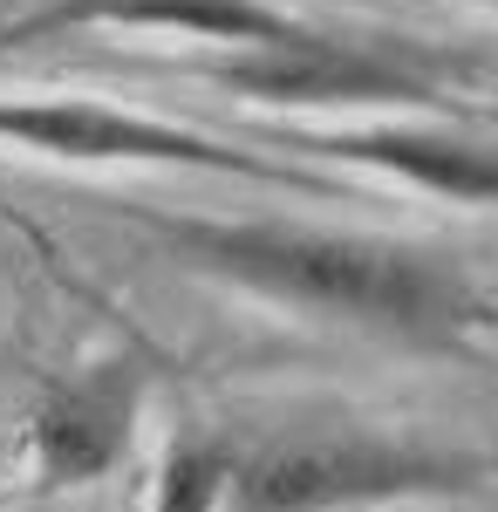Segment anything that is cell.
<instances>
[{"label":"cell","instance_id":"6da1fadb","mask_svg":"<svg viewBox=\"0 0 498 512\" xmlns=\"http://www.w3.org/2000/svg\"><path fill=\"white\" fill-rule=\"evenodd\" d=\"M157 239L198 274L403 342H458L485 315L458 267L383 239L301 233V226H198V219H157Z\"/></svg>","mask_w":498,"mask_h":512},{"label":"cell","instance_id":"7a4b0ae2","mask_svg":"<svg viewBox=\"0 0 498 512\" xmlns=\"http://www.w3.org/2000/svg\"><path fill=\"white\" fill-rule=\"evenodd\" d=\"M485 465L437 458L396 437L369 431H321L280 437L260 458L232 465L226 512H362L389 499H430V492H471Z\"/></svg>","mask_w":498,"mask_h":512},{"label":"cell","instance_id":"3957f363","mask_svg":"<svg viewBox=\"0 0 498 512\" xmlns=\"http://www.w3.org/2000/svg\"><path fill=\"white\" fill-rule=\"evenodd\" d=\"M0 137L14 144H35L48 158H144V164H205V171H239V178H287L307 185L301 171H273V164L246 158V151H219L192 130H171V123H144L103 110V103H0Z\"/></svg>","mask_w":498,"mask_h":512},{"label":"cell","instance_id":"277c9868","mask_svg":"<svg viewBox=\"0 0 498 512\" xmlns=\"http://www.w3.org/2000/svg\"><path fill=\"white\" fill-rule=\"evenodd\" d=\"M212 76L232 82V89H253V96H267V103H369V96H403V103H417V96H430L423 76L396 69V62L369 55V48L321 41V35L212 62Z\"/></svg>","mask_w":498,"mask_h":512},{"label":"cell","instance_id":"5b68a950","mask_svg":"<svg viewBox=\"0 0 498 512\" xmlns=\"http://www.w3.org/2000/svg\"><path fill=\"white\" fill-rule=\"evenodd\" d=\"M130 417H137V369L130 362H103L76 383H62L41 403V424H35V451L48 485L103 478L130 444Z\"/></svg>","mask_w":498,"mask_h":512},{"label":"cell","instance_id":"8992f818","mask_svg":"<svg viewBox=\"0 0 498 512\" xmlns=\"http://www.w3.org/2000/svg\"><path fill=\"white\" fill-rule=\"evenodd\" d=\"M82 21H157V28H192V35H226V41H260V48H287L307 28L287 14H273L260 0H62L55 14H41L21 35H48V28H82Z\"/></svg>","mask_w":498,"mask_h":512},{"label":"cell","instance_id":"52a82bcc","mask_svg":"<svg viewBox=\"0 0 498 512\" xmlns=\"http://www.w3.org/2000/svg\"><path fill=\"white\" fill-rule=\"evenodd\" d=\"M321 151L355 164H389L403 178H417L430 192L471 198V205H498V151L471 144V137H423V130H362V137H328Z\"/></svg>","mask_w":498,"mask_h":512},{"label":"cell","instance_id":"ba28073f","mask_svg":"<svg viewBox=\"0 0 498 512\" xmlns=\"http://www.w3.org/2000/svg\"><path fill=\"white\" fill-rule=\"evenodd\" d=\"M232 485V451L226 444H178L164 458V485H157V512H219Z\"/></svg>","mask_w":498,"mask_h":512},{"label":"cell","instance_id":"9c48e42d","mask_svg":"<svg viewBox=\"0 0 498 512\" xmlns=\"http://www.w3.org/2000/svg\"><path fill=\"white\" fill-rule=\"evenodd\" d=\"M492 7H498V0H492Z\"/></svg>","mask_w":498,"mask_h":512}]
</instances>
